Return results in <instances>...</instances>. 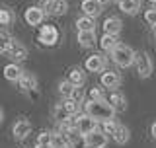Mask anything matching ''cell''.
Instances as JSON below:
<instances>
[{
    "label": "cell",
    "instance_id": "30",
    "mask_svg": "<svg viewBox=\"0 0 156 148\" xmlns=\"http://www.w3.org/2000/svg\"><path fill=\"white\" fill-rule=\"evenodd\" d=\"M61 105H62V107H65V109H66L68 113H70V115H72V117H74V115H76V113H78V105H80V103H76L74 100H72V97H65V101H62V103H61Z\"/></svg>",
    "mask_w": 156,
    "mask_h": 148
},
{
    "label": "cell",
    "instance_id": "42",
    "mask_svg": "<svg viewBox=\"0 0 156 148\" xmlns=\"http://www.w3.org/2000/svg\"><path fill=\"white\" fill-rule=\"evenodd\" d=\"M62 148H68V146H62Z\"/></svg>",
    "mask_w": 156,
    "mask_h": 148
},
{
    "label": "cell",
    "instance_id": "8",
    "mask_svg": "<svg viewBox=\"0 0 156 148\" xmlns=\"http://www.w3.org/2000/svg\"><path fill=\"white\" fill-rule=\"evenodd\" d=\"M43 10L49 16H62V14H66L68 4H66V0H47Z\"/></svg>",
    "mask_w": 156,
    "mask_h": 148
},
{
    "label": "cell",
    "instance_id": "40",
    "mask_svg": "<svg viewBox=\"0 0 156 148\" xmlns=\"http://www.w3.org/2000/svg\"><path fill=\"white\" fill-rule=\"evenodd\" d=\"M148 2H152V4H156V0H148Z\"/></svg>",
    "mask_w": 156,
    "mask_h": 148
},
{
    "label": "cell",
    "instance_id": "18",
    "mask_svg": "<svg viewBox=\"0 0 156 148\" xmlns=\"http://www.w3.org/2000/svg\"><path fill=\"white\" fill-rule=\"evenodd\" d=\"M111 139H113L117 144H127L129 142V139H131V135H129V129H127L125 125H117V129L111 132Z\"/></svg>",
    "mask_w": 156,
    "mask_h": 148
},
{
    "label": "cell",
    "instance_id": "37",
    "mask_svg": "<svg viewBox=\"0 0 156 148\" xmlns=\"http://www.w3.org/2000/svg\"><path fill=\"white\" fill-rule=\"evenodd\" d=\"M35 148H51L49 144H35Z\"/></svg>",
    "mask_w": 156,
    "mask_h": 148
},
{
    "label": "cell",
    "instance_id": "7",
    "mask_svg": "<svg viewBox=\"0 0 156 148\" xmlns=\"http://www.w3.org/2000/svg\"><path fill=\"white\" fill-rule=\"evenodd\" d=\"M80 10L84 12V16L98 18L101 14V10H104V2H101V0H82Z\"/></svg>",
    "mask_w": 156,
    "mask_h": 148
},
{
    "label": "cell",
    "instance_id": "20",
    "mask_svg": "<svg viewBox=\"0 0 156 148\" xmlns=\"http://www.w3.org/2000/svg\"><path fill=\"white\" fill-rule=\"evenodd\" d=\"M96 18H90V16H82L76 19V29L78 31H96Z\"/></svg>",
    "mask_w": 156,
    "mask_h": 148
},
{
    "label": "cell",
    "instance_id": "13",
    "mask_svg": "<svg viewBox=\"0 0 156 148\" xmlns=\"http://www.w3.org/2000/svg\"><path fill=\"white\" fill-rule=\"evenodd\" d=\"M121 84V76L113 70H105L101 72V86L107 88V90H113V88H117Z\"/></svg>",
    "mask_w": 156,
    "mask_h": 148
},
{
    "label": "cell",
    "instance_id": "26",
    "mask_svg": "<svg viewBox=\"0 0 156 148\" xmlns=\"http://www.w3.org/2000/svg\"><path fill=\"white\" fill-rule=\"evenodd\" d=\"M49 146H51V148H62V146H66V136L62 135V132H58V131H57V132H53Z\"/></svg>",
    "mask_w": 156,
    "mask_h": 148
},
{
    "label": "cell",
    "instance_id": "29",
    "mask_svg": "<svg viewBox=\"0 0 156 148\" xmlns=\"http://www.w3.org/2000/svg\"><path fill=\"white\" fill-rule=\"evenodd\" d=\"M14 43H16V41H14L8 33H0V53H8L10 49H12Z\"/></svg>",
    "mask_w": 156,
    "mask_h": 148
},
{
    "label": "cell",
    "instance_id": "39",
    "mask_svg": "<svg viewBox=\"0 0 156 148\" xmlns=\"http://www.w3.org/2000/svg\"><path fill=\"white\" fill-rule=\"evenodd\" d=\"M101 2H104V4H105V2H111V0H101Z\"/></svg>",
    "mask_w": 156,
    "mask_h": 148
},
{
    "label": "cell",
    "instance_id": "17",
    "mask_svg": "<svg viewBox=\"0 0 156 148\" xmlns=\"http://www.w3.org/2000/svg\"><path fill=\"white\" fill-rule=\"evenodd\" d=\"M121 27H123V23H121V19L115 18V16H109V18L104 22V33L119 35V33H121Z\"/></svg>",
    "mask_w": 156,
    "mask_h": 148
},
{
    "label": "cell",
    "instance_id": "38",
    "mask_svg": "<svg viewBox=\"0 0 156 148\" xmlns=\"http://www.w3.org/2000/svg\"><path fill=\"white\" fill-rule=\"evenodd\" d=\"M2 119H4V111L0 109V123H2Z\"/></svg>",
    "mask_w": 156,
    "mask_h": 148
},
{
    "label": "cell",
    "instance_id": "14",
    "mask_svg": "<svg viewBox=\"0 0 156 148\" xmlns=\"http://www.w3.org/2000/svg\"><path fill=\"white\" fill-rule=\"evenodd\" d=\"M18 84H20V88H22L23 92H33V90H37V78L33 76V74L26 72V70H23V74L20 76Z\"/></svg>",
    "mask_w": 156,
    "mask_h": 148
},
{
    "label": "cell",
    "instance_id": "32",
    "mask_svg": "<svg viewBox=\"0 0 156 148\" xmlns=\"http://www.w3.org/2000/svg\"><path fill=\"white\" fill-rule=\"evenodd\" d=\"M70 97H72V100H74L76 103H82V101L86 100V92L82 90V86H74V90H72Z\"/></svg>",
    "mask_w": 156,
    "mask_h": 148
},
{
    "label": "cell",
    "instance_id": "21",
    "mask_svg": "<svg viewBox=\"0 0 156 148\" xmlns=\"http://www.w3.org/2000/svg\"><path fill=\"white\" fill-rule=\"evenodd\" d=\"M76 41L82 47H94L96 45V33L94 31H78Z\"/></svg>",
    "mask_w": 156,
    "mask_h": 148
},
{
    "label": "cell",
    "instance_id": "15",
    "mask_svg": "<svg viewBox=\"0 0 156 148\" xmlns=\"http://www.w3.org/2000/svg\"><path fill=\"white\" fill-rule=\"evenodd\" d=\"M107 101L111 103V107H113L117 113H121V111L127 109V100H125V96L121 92H111L109 97H107Z\"/></svg>",
    "mask_w": 156,
    "mask_h": 148
},
{
    "label": "cell",
    "instance_id": "1",
    "mask_svg": "<svg viewBox=\"0 0 156 148\" xmlns=\"http://www.w3.org/2000/svg\"><path fill=\"white\" fill-rule=\"evenodd\" d=\"M84 109L86 113L90 117H94V119L98 123H101V121H107V119H115V115H117V111L111 107V103L105 100H98V101H88L86 105H84Z\"/></svg>",
    "mask_w": 156,
    "mask_h": 148
},
{
    "label": "cell",
    "instance_id": "24",
    "mask_svg": "<svg viewBox=\"0 0 156 148\" xmlns=\"http://www.w3.org/2000/svg\"><path fill=\"white\" fill-rule=\"evenodd\" d=\"M66 80H70L74 86H84L86 82V72L82 70V68H72L70 72H68V78Z\"/></svg>",
    "mask_w": 156,
    "mask_h": 148
},
{
    "label": "cell",
    "instance_id": "2",
    "mask_svg": "<svg viewBox=\"0 0 156 148\" xmlns=\"http://www.w3.org/2000/svg\"><path fill=\"white\" fill-rule=\"evenodd\" d=\"M109 55H111L115 65L121 66V68H129L135 62V51L129 45H125V43H117V45L109 51Z\"/></svg>",
    "mask_w": 156,
    "mask_h": 148
},
{
    "label": "cell",
    "instance_id": "33",
    "mask_svg": "<svg viewBox=\"0 0 156 148\" xmlns=\"http://www.w3.org/2000/svg\"><path fill=\"white\" fill-rule=\"evenodd\" d=\"M144 22L148 23V26L156 27V8H148V10H144Z\"/></svg>",
    "mask_w": 156,
    "mask_h": 148
},
{
    "label": "cell",
    "instance_id": "31",
    "mask_svg": "<svg viewBox=\"0 0 156 148\" xmlns=\"http://www.w3.org/2000/svg\"><path fill=\"white\" fill-rule=\"evenodd\" d=\"M117 125H119V123H117L115 119H107V121H101V131H104L105 135H111V132H113V131L117 129Z\"/></svg>",
    "mask_w": 156,
    "mask_h": 148
},
{
    "label": "cell",
    "instance_id": "23",
    "mask_svg": "<svg viewBox=\"0 0 156 148\" xmlns=\"http://www.w3.org/2000/svg\"><path fill=\"white\" fill-rule=\"evenodd\" d=\"M117 43H119L117 41V35H111V33H104L101 39H100V47H101V51H105V53H109Z\"/></svg>",
    "mask_w": 156,
    "mask_h": 148
},
{
    "label": "cell",
    "instance_id": "27",
    "mask_svg": "<svg viewBox=\"0 0 156 148\" xmlns=\"http://www.w3.org/2000/svg\"><path fill=\"white\" fill-rule=\"evenodd\" d=\"M53 113H55V121H57V123L72 121V115H70V113H68V111H66V109H65L62 105H57V107H55V111H53Z\"/></svg>",
    "mask_w": 156,
    "mask_h": 148
},
{
    "label": "cell",
    "instance_id": "9",
    "mask_svg": "<svg viewBox=\"0 0 156 148\" xmlns=\"http://www.w3.org/2000/svg\"><path fill=\"white\" fill-rule=\"evenodd\" d=\"M29 132H31V123H29L27 119H18L16 123H14V127H12V135H14V139L23 140V139H27Z\"/></svg>",
    "mask_w": 156,
    "mask_h": 148
},
{
    "label": "cell",
    "instance_id": "11",
    "mask_svg": "<svg viewBox=\"0 0 156 148\" xmlns=\"http://www.w3.org/2000/svg\"><path fill=\"white\" fill-rule=\"evenodd\" d=\"M43 18H45V10L41 6H29L26 10V22L29 26H39L43 22Z\"/></svg>",
    "mask_w": 156,
    "mask_h": 148
},
{
    "label": "cell",
    "instance_id": "41",
    "mask_svg": "<svg viewBox=\"0 0 156 148\" xmlns=\"http://www.w3.org/2000/svg\"><path fill=\"white\" fill-rule=\"evenodd\" d=\"M154 39H156V27H154Z\"/></svg>",
    "mask_w": 156,
    "mask_h": 148
},
{
    "label": "cell",
    "instance_id": "3",
    "mask_svg": "<svg viewBox=\"0 0 156 148\" xmlns=\"http://www.w3.org/2000/svg\"><path fill=\"white\" fill-rule=\"evenodd\" d=\"M135 65H136V72H139L140 78H150L152 76V58L146 51H139L135 53Z\"/></svg>",
    "mask_w": 156,
    "mask_h": 148
},
{
    "label": "cell",
    "instance_id": "43",
    "mask_svg": "<svg viewBox=\"0 0 156 148\" xmlns=\"http://www.w3.org/2000/svg\"><path fill=\"white\" fill-rule=\"evenodd\" d=\"M0 10H2V8H0Z\"/></svg>",
    "mask_w": 156,
    "mask_h": 148
},
{
    "label": "cell",
    "instance_id": "25",
    "mask_svg": "<svg viewBox=\"0 0 156 148\" xmlns=\"http://www.w3.org/2000/svg\"><path fill=\"white\" fill-rule=\"evenodd\" d=\"M14 19H16V16H14V12H12V10H6V8H2V10H0V26H2V27L12 26V23H14Z\"/></svg>",
    "mask_w": 156,
    "mask_h": 148
},
{
    "label": "cell",
    "instance_id": "28",
    "mask_svg": "<svg viewBox=\"0 0 156 148\" xmlns=\"http://www.w3.org/2000/svg\"><path fill=\"white\" fill-rule=\"evenodd\" d=\"M72 90H74V84L70 80H61L58 82V93H61L62 97H70Z\"/></svg>",
    "mask_w": 156,
    "mask_h": 148
},
{
    "label": "cell",
    "instance_id": "36",
    "mask_svg": "<svg viewBox=\"0 0 156 148\" xmlns=\"http://www.w3.org/2000/svg\"><path fill=\"white\" fill-rule=\"evenodd\" d=\"M150 136H152V139L156 140V121L152 123V125H150Z\"/></svg>",
    "mask_w": 156,
    "mask_h": 148
},
{
    "label": "cell",
    "instance_id": "5",
    "mask_svg": "<svg viewBox=\"0 0 156 148\" xmlns=\"http://www.w3.org/2000/svg\"><path fill=\"white\" fill-rule=\"evenodd\" d=\"M74 127L80 135H88L90 131L98 129V121L84 111V113H80V115H74Z\"/></svg>",
    "mask_w": 156,
    "mask_h": 148
},
{
    "label": "cell",
    "instance_id": "12",
    "mask_svg": "<svg viewBox=\"0 0 156 148\" xmlns=\"http://www.w3.org/2000/svg\"><path fill=\"white\" fill-rule=\"evenodd\" d=\"M2 72H4V78H6L8 82H18V80H20V76L23 74V68L20 66V62L14 61V62H10V65L4 66V70H2Z\"/></svg>",
    "mask_w": 156,
    "mask_h": 148
},
{
    "label": "cell",
    "instance_id": "16",
    "mask_svg": "<svg viewBox=\"0 0 156 148\" xmlns=\"http://www.w3.org/2000/svg\"><path fill=\"white\" fill-rule=\"evenodd\" d=\"M119 10L121 12H125V14H129V16H135V14H139L140 12V0H119Z\"/></svg>",
    "mask_w": 156,
    "mask_h": 148
},
{
    "label": "cell",
    "instance_id": "10",
    "mask_svg": "<svg viewBox=\"0 0 156 148\" xmlns=\"http://www.w3.org/2000/svg\"><path fill=\"white\" fill-rule=\"evenodd\" d=\"M105 65H107V61H105L104 55H92V57H88L86 62H84L88 72H104Z\"/></svg>",
    "mask_w": 156,
    "mask_h": 148
},
{
    "label": "cell",
    "instance_id": "35",
    "mask_svg": "<svg viewBox=\"0 0 156 148\" xmlns=\"http://www.w3.org/2000/svg\"><path fill=\"white\" fill-rule=\"evenodd\" d=\"M51 135H53L51 131H41L37 135V144H49L51 142Z\"/></svg>",
    "mask_w": 156,
    "mask_h": 148
},
{
    "label": "cell",
    "instance_id": "6",
    "mask_svg": "<svg viewBox=\"0 0 156 148\" xmlns=\"http://www.w3.org/2000/svg\"><path fill=\"white\" fill-rule=\"evenodd\" d=\"M84 139H86V144L88 148H105L107 144V135L101 129H94V131H90L88 135H84Z\"/></svg>",
    "mask_w": 156,
    "mask_h": 148
},
{
    "label": "cell",
    "instance_id": "22",
    "mask_svg": "<svg viewBox=\"0 0 156 148\" xmlns=\"http://www.w3.org/2000/svg\"><path fill=\"white\" fill-rule=\"evenodd\" d=\"M8 55L12 57L16 62H20V61H26V58H27V49L23 47V45H20V43H14L12 49L8 51Z\"/></svg>",
    "mask_w": 156,
    "mask_h": 148
},
{
    "label": "cell",
    "instance_id": "4",
    "mask_svg": "<svg viewBox=\"0 0 156 148\" xmlns=\"http://www.w3.org/2000/svg\"><path fill=\"white\" fill-rule=\"evenodd\" d=\"M61 39V31L55 27V26H41L37 33V41L45 47H55Z\"/></svg>",
    "mask_w": 156,
    "mask_h": 148
},
{
    "label": "cell",
    "instance_id": "19",
    "mask_svg": "<svg viewBox=\"0 0 156 148\" xmlns=\"http://www.w3.org/2000/svg\"><path fill=\"white\" fill-rule=\"evenodd\" d=\"M66 146H68V148H88L84 135H80L78 131L70 132V135L66 136Z\"/></svg>",
    "mask_w": 156,
    "mask_h": 148
},
{
    "label": "cell",
    "instance_id": "34",
    "mask_svg": "<svg viewBox=\"0 0 156 148\" xmlns=\"http://www.w3.org/2000/svg\"><path fill=\"white\" fill-rule=\"evenodd\" d=\"M88 97H90L92 101L104 100V90H101V88H90V92H88Z\"/></svg>",
    "mask_w": 156,
    "mask_h": 148
}]
</instances>
